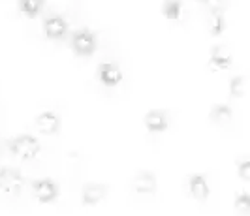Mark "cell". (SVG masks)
<instances>
[{
  "instance_id": "1",
  "label": "cell",
  "mask_w": 250,
  "mask_h": 216,
  "mask_svg": "<svg viewBox=\"0 0 250 216\" xmlns=\"http://www.w3.org/2000/svg\"><path fill=\"white\" fill-rule=\"evenodd\" d=\"M10 153L19 160H34L42 153V143L32 134H19L10 141Z\"/></svg>"
},
{
  "instance_id": "2",
  "label": "cell",
  "mask_w": 250,
  "mask_h": 216,
  "mask_svg": "<svg viewBox=\"0 0 250 216\" xmlns=\"http://www.w3.org/2000/svg\"><path fill=\"white\" fill-rule=\"evenodd\" d=\"M26 186L25 175L15 167H0V194L8 197L21 196Z\"/></svg>"
},
{
  "instance_id": "3",
  "label": "cell",
  "mask_w": 250,
  "mask_h": 216,
  "mask_svg": "<svg viewBox=\"0 0 250 216\" xmlns=\"http://www.w3.org/2000/svg\"><path fill=\"white\" fill-rule=\"evenodd\" d=\"M70 45H72L75 55L90 57L98 49V38L90 28H79L70 36Z\"/></svg>"
},
{
  "instance_id": "4",
  "label": "cell",
  "mask_w": 250,
  "mask_h": 216,
  "mask_svg": "<svg viewBox=\"0 0 250 216\" xmlns=\"http://www.w3.org/2000/svg\"><path fill=\"white\" fill-rule=\"evenodd\" d=\"M30 190L40 203H53L59 197V184L49 177L36 178L30 184Z\"/></svg>"
},
{
  "instance_id": "5",
  "label": "cell",
  "mask_w": 250,
  "mask_h": 216,
  "mask_svg": "<svg viewBox=\"0 0 250 216\" xmlns=\"http://www.w3.org/2000/svg\"><path fill=\"white\" fill-rule=\"evenodd\" d=\"M42 28H43L45 38L53 39V41L62 39L68 36V21H66V17L59 15V13H51V15H47V17L43 19Z\"/></svg>"
},
{
  "instance_id": "6",
  "label": "cell",
  "mask_w": 250,
  "mask_h": 216,
  "mask_svg": "<svg viewBox=\"0 0 250 216\" xmlns=\"http://www.w3.org/2000/svg\"><path fill=\"white\" fill-rule=\"evenodd\" d=\"M98 79H100V83L104 85V87L113 89V87H117V85L123 83L125 74H123L121 66H119L117 62L105 60V62H102L100 66H98Z\"/></svg>"
},
{
  "instance_id": "7",
  "label": "cell",
  "mask_w": 250,
  "mask_h": 216,
  "mask_svg": "<svg viewBox=\"0 0 250 216\" xmlns=\"http://www.w3.org/2000/svg\"><path fill=\"white\" fill-rule=\"evenodd\" d=\"M188 192L190 196L196 199V201H207L209 196H211V184H209V178L201 173H194L188 177Z\"/></svg>"
},
{
  "instance_id": "8",
  "label": "cell",
  "mask_w": 250,
  "mask_h": 216,
  "mask_svg": "<svg viewBox=\"0 0 250 216\" xmlns=\"http://www.w3.org/2000/svg\"><path fill=\"white\" fill-rule=\"evenodd\" d=\"M61 126H62V120L55 111L47 109V111H42L36 117V128L43 136H57L61 132Z\"/></svg>"
},
{
  "instance_id": "9",
  "label": "cell",
  "mask_w": 250,
  "mask_h": 216,
  "mask_svg": "<svg viewBox=\"0 0 250 216\" xmlns=\"http://www.w3.org/2000/svg\"><path fill=\"white\" fill-rule=\"evenodd\" d=\"M105 197H107V186L100 184V182H87L81 190V201L87 207L100 205Z\"/></svg>"
},
{
  "instance_id": "10",
  "label": "cell",
  "mask_w": 250,
  "mask_h": 216,
  "mask_svg": "<svg viewBox=\"0 0 250 216\" xmlns=\"http://www.w3.org/2000/svg\"><path fill=\"white\" fill-rule=\"evenodd\" d=\"M132 186H134L136 194H139V196H152V194H156L158 180H156V175L152 171H139L138 175L134 177Z\"/></svg>"
},
{
  "instance_id": "11",
  "label": "cell",
  "mask_w": 250,
  "mask_h": 216,
  "mask_svg": "<svg viewBox=\"0 0 250 216\" xmlns=\"http://www.w3.org/2000/svg\"><path fill=\"white\" fill-rule=\"evenodd\" d=\"M143 122H145V128L150 134H162L169 128V117L162 109H150L145 113Z\"/></svg>"
},
{
  "instance_id": "12",
  "label": "cell",
  "mask_w": 250,
  "mask_h": 216,
  "mask_svg": "<svg viewBox=\"0 0 250 216\" xmlns=\"http://www.w3.org/2000/svg\"><path fill=\"white\" fill-rule=\"evenodd\" d=\"M233 62L231 51L226 45H214L209 53V68L218 72V70H228Z\"/></svg>"
},
{
  "instance_id": "13",
  "label": "cell",
  "mask_w": 250,
  "mask_h": 216,
  "mask_svg": "<svg viewBox=\"0 0 250 216\" xmlns=\"http://www.w3.org/2000/svg\"><path fill=\"white\" fill-rule=\"evenodd\" d=\"M211 120H213L214 124H218V126H226V124H229L231 120H233V109H231V105H228V103H216L211 107Z\"/></svg>"
},
{
  "instance_id": "14",
  "label": "cell",
  "mask_w": 250,
  "mask_h": 216,
  "mask_svg": "<svg viewBox=\"0 0 250 216\" xmlns=\"http://www.w3.org/2000/svg\"><path fill=\"white\" fill-rule=\"evenodd\" d=\"M17 10L21 12V15L34 19L45 10V0H17Z\"/></svg>"
},
{
  "instance_id": "15",
  "label": "cell",
  "mask_w": 250,
  "mask_h": 216,
  "mask_svg": "<svg viewBox=\"0 0 250 216\" xmlns=\"http://www.w3.org/2000/svg\"><path fill=\"white\" fill-rule=\"evenodd\" d=\"M207 28H209V34L218 38L222 36L226 30V15L222 10H213L209 12V19H207Z\"/></svg>"
},
{
  "instance_id": "16",
  "label": "cell",
  "mask_w": 250,
  "mask_h": 216,
  "mask_svg": "<svg viewBox=\"0 0 250 216\" xmlns=\"http://www.w3.org/2000/svg\"><path fill=\"white\" fill-rule=\"evenodd\" d=\"M183 2L181 0H164V6H162V13L164 17L167 19V21H181V17H183Z\"/></svg>"
},
{
  "instance_id": "17",
  "label": "cell",
  "mask_w": 250,
  "mask_h": 216,
  "mask_svg": "<svg viewBox=\"0 0 250 216\" xmlns=\"http://www.w3.org/2000/svg\"><path fill=\"white\" fill-rule=\"evenodd\" d=\"M229 96L237 98V100L247 96V77L235 76L229 79Z\"/></svg>"
},
{
  "instance_id": "18",
  "label": "cell",
  "mask_w": 250,
  "mask_h": 216,
  "mask_svg": "<svg viewBox=\"0 0 250 216\" xmlns=\"http://www.w3.org/2000/svg\"><path fill=\"white\" fill-rule=\"evenodd\" d=\"M233 207L239 215H250V194L247 190H243L241 194L235 196Z\"/></svg>"
},
{
  "instance_id": "19",
  "label": "cell",
  "mask_w": 250,
  "mask_h": 216,
  "mask_svg": "<svg viewBox=\"0 0 250 216\" xmlns=\"http://www.w3.org/2000/svg\"><path fill=\"white\" fill-rule=\"evenodd\" d=\"M237 173H239V177H241V180L250 182V160L249 158H243L237 164Z\"/></svg>"
},
{
  "instance_id": "20",
  "label": "cell",
  "mask_w": 250,
  "mask_h": 216,
  "mask_svg": "<svg viewBox=\"0 0 250 216\" xmlns=\"http://www.w3.org/2000/svg\"><path fill=\"white\" fill-rule=\"evenodd\" d=\"M203 4H205V8L209 10V12H213V10H222V4H224V0H201Z\"/></svg>"
},
{
  "instance_id": "21",
  "label": "cell",
  "mask_w": 250,
  "mask_h": 216,
  "mask_svg": "<svg viewBox=\"0 0 250 216\" xmlns=\"http://www.w3.org/2000/svg\"><path fill=\"white\" fill-rule=\"evenodd\" d=\"M200 2H201V0H200Z\"/></svg>"
}]
</instances>
